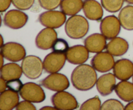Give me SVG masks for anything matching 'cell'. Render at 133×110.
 I'll list each match as a JSON object with an SVG mask.
<instances>
[{
    "label": "cell",
    "mask_w": 133,
    "mask_h": 110,
    "mask_svg": "<svg viewBox=\"0 0 133 110\" xmlns=\"http://www.w3.org/2000/svg\"><path fill=\"white\" fill-rule=\"evenodd\" d=\"M121 23L119 19L114 15L108 16L101 20L100 31L107 40L117 37L121 31Z\"/></svg>",
    "instance_id": "obj_9"
},
{
    "label": "cell",
    "mask_w": 133,
    "mask_h": 110,
    "mask_svg": "<svg viewBox=\"0 0 133 110\" xmlns=\"http://www.w3.org/2000/svg\"><path fill=\"white\" fill-rule=\"evenodd\" d=\"M132 82H133V76H132Z\"/></svg>",
    "instance_id": "obj_40"
},
{
    "label": "cell",
    "mask_w": 133,
    "mask_h": 110,
    "mask_svg": "<svg viewBox=\"0 0 133 110\" xmlns=\"http://www.w3.org/2000/svg\"><path fill=\"white\" fill-rule=\"evenodd\" d=\"M89 31V23L81 15L71 16L65 24V32L68 37L74 40L83 38Z\"/></svg>",
    "instance_id": "obj_2"
},
{
    "label": "cell",
    "mask_w": 133,
    "mask_h": 110,
    "mask_svg": "<svg viewBox=\"0 0 133 110\" xmlns=\"http://www.w3.org/2000/svg\"><path fill=\"white\" fill-rule=\"evenodd\" d=\"M83 0H62L60 8L66 15L71 16L76 15L83 9Z\"/></svg>",
    "instance_id": "obj_23"
},
{
    "label": "cell",
    "mask_w": 133,
    "mask_h": 110,
    "mask_svg": "<svg viewBox=\"0 0 133 110\" xmlns=\"http://www.w3.org/2000/svg\"><path fill=\"white\" fill-rule=\"evenodd\" d=\"M38 21L44 27L58 28L62 27L66 21V15L62 11L48 10L39 15Z\"/></svg>",
    "instance_id": "obj_7"
},
{
    "label": "cell",
    "mask_w": 133,
    "mask_h": 110,
    "mask_svg": "<svg viewBox=\"0 0 133 110\" xmlns=\"http://www.w3.org/2000/svg\"><path fill=\"white\" fill-rule=\"evenodd\" d=\"M57 39V32L54 28H46L40 31L35 39L36 47L41 50H49L51 49L53 43Z\"/></svg>",
    "instance_id": "obj_13"
},
{
    "label": "cell",
    "mask_w": 133,
    "mask_h": 110,
    "mask_svg": "<svg viewBox=\"0 0 133 110\" xmlns=\"http://www.w3.org/2000/svg\"><path fill=\"white\" fill-rule=\"evenodd\" d=\"M129 43L125 39L116 37L112 39L107 43L106 50L113 56H122L128 51Z\"/></svg>",
    "instance_id": "obj_19"
},
{
    "label": "cell",
    "mask_w": 133,
    "mask_h": 110,
    "mask_svg": "<svg viewBox=\"0 0 133 110\" xmlns=\"http://www.w3.org/2000/svg\"><path fill=\"white\" fill-rule=\"evenodd\" d=\"M96 71L90 65L83 63L78 65L71 72V81L73 86L81 91H87L92 89L97 80Z\"/></svg>",
    "instance_id": "obj_1"
},
{
    "label": "cell",
    "mask_w": 133,
    "mask_h": 110,
    "mask_svg": "<svg viewBox=\"0 0 133 110\" xmlns=\"http://www.w3.org/2000/svg\"><path fill=\"white\" fill-rule=\"evenodd\" d=\"M114 91L122 100L127 102L133 100V82L122 80L116 85Z\"/></svg>",
    "instance_id": "obj_22"
},
{
    "label": "cell",
    "mask_w": 133,
    "mask_h": 110,
    "mask_svg": "<svg viewBox=\"0 0 133 110\" xmlns=\"http://www.w3.org/2000/svg\"><path fill=\"white\" fill-rule=\"evenodd\" d=\"M125 106L123 104L116 99H109L105 101L101 105V109L102 110H123Z\"/></svg>",
    "instance_id": "obj_27"
},
{
    "label": "cell",
    "mask_w": 133,
    "mask_h": 110,
    "mask_svg": "<svg viewBox=\"0 0 133 110\" xmlns=\"http://www.w3.org/2000/svg\"><path fill=\"white\" fill-rule=\"evenodd\" d=\"M1 54L7 60L18 62L26 56V50L22 44L8 42L1 47Z\"/></svg>",
    "instance_id": "obj_8"
},
{
    "label": "cell",
    "mask_w": 133,
    "mask_h": 110,
    "mask_svg": "<svg viewBox=\"0 0 133 110\" xmlns=\"http://www.w3.org/2000/svg\"><path fill=\"white\" fill-rule=\"evenodd\" d=\"M116 77L114 74L107 73L101 75L97 80L96 88L101 95H109L114 90L116 84Z\"/></svg>",
    "instance_id": "obj_16"
},
{
    "label": "cell",
    "mask_w": 133,
    "mask_h": 110,
    "mask_svg": "<svg viewBox=\"0 0 133 110\" xmlns=\"http://www.w3.org/2000/svg\"><path fill=\"white\" fill-rule=\"evenodd\" d=\"M35 0H12V3L16 9L27 10L33 6Z\"/></svg>",
    "instance_id": "obj_30"
},
{
    "label": "cell",
    "mask_w": 133,
    "mask_h": 110,
    "mask_svg": "<svg viewBox=\"0 0 133 110\" xmlns=\"http://www.w3.org/2000/svg\"><path fill=\"white\" fill-rule=\"evenodd\" d=\"M103 6L96 0H84L83 3V12L88 19L99 21L103 16Z\"/></svg>",
    "instance_id": "obj_18"
},
{
    "label": "cell",
    "mask_w": 133,
    "mask_h": 110,
    "mask_svg": "<svg viewBox=\"0 0 133 110\" xmlns=\"http://www.w3.org/2000/svg\"><path fill=\"white\" fill-rule=\"evenodd\" d=\"M51 103L57 109L72 110L79 107V103L73 94L67 91H58L51 97Z\"/></svg>",
    "instance_id": "obj_5"
},
{
    "label": "cell",
    "mask_w": 133,
    "mask_h": 110,
    "mask_svg": "<svg viewBox=\"0 0 133 110\" xmlns=\"http://www.w3.org/2000/svg\"><path fill=\"white\" fill-rule=\"evenodd\" d=\"M125 0H101L103 7L109 12L115 13L121 10Z\"/></svg>",
    "instance_id": "obj_25"
},
{
    "label": "cell",
    "mask_w": 133,
    "mask_h": 110,
    "mask_svg": "<svg viewBox=\"0 0 133 110\" xmlns=\"http://www.w3.org/2000/svg\"><path fill=\"white\" fill-rule=\"evenodd\" d=\"M89 53L85 46L76 45L69 47L66 53L68 62L74 65H81L85 63L89 58Z\"/></svg>",
    "instance_id": "obj_14"
},
{
    "label": "cell",
    "mask_w": 133,
    "mask_h": 110,
    "mask_svg": "<svg viewBox=\"0 0 133 110\" xmlns=\"http://www.w3.org/2000/svg\"><path fill=\"white\" fill-rule=\"evenodd\" d=\"M125 1L130 5H133V0H125Z\"/></svg>",
    "instance_id": "obj_38"
},
{
    "label": "cell",
    "mask_w": 133,
    "mask_h": 110,
    "mask_svg": "<svg viewBox=\"0 0 133 110\" xmlns=\"http://www.w3.org/2000/svg\"><path fill=\"white\" fill-rule=\"evenodd\" d=\"M1 47H2L3 45H4V44H3V38L2 35H1Z\"/></svg>",
    "instance_id": "obj_39"
},
{
    "label": "cell",
    "mask_w": 133,
    "mask_h": 110,
    "mask_svg": "<svg viewBox=\"0 0 133 110\" xmlns=\"http://www.w3.org/2000/svg\"><path fill=\"white\" fill-rule=\"evenodd\" d=\"M69 49L68 43L62 38H57L53 43L51 49L53 52L58 53H66Z\"/></svg>",
    "instance_id": "obj_28"
},
{
    "label": "cell",
    "mask_w": 133,
    "mask_h": 110,
    "mask_svg": "<svg viewBox=\"0 0 133 110\" xmlns=\"http://www.w3.org/2000/svg\"><path fill=\"white\" fill-rule=\"evenodd\" d=\"M113 73L119 80H128L133 76V63L130 60L123 58L115 62Z\"/></svg>",
    "instance_id": "obj_15"
},
{
    "label": "cell",
    "mask_w": 133,
    "mask_h": 110,
    "mask_svg": "<svg viewBox=\"0 0 133 110\" xmlns=\"http://www.w3.org/2000/svg\"><path fill=\"white\" fill-rule=\"evenodd\" d=\"M118 19L124 29L133 31V6L127 5L121 9Z\"/></svg>",
    "instance_id": "obj_24"
},
{
    "label": "cell",
    "mask_w": 133,
    "mask_h": 110,
    "mask_svg": "<svg viewBox=\"0 0 133 110\" xmlns=\"http://www.w3.org/2000/svg\"><path fill=\"white\" fill-rule=\"evenodd\" d=\"M101 102L97 96L91 98L83 102L80 107L81 110H99L101 109Z\"/></svg>",
    "instance_id": "obj_26"
},
{
    "label": "cell",
    "mask_w": 133,
    "mask_h": 110,
    "mask_svg": "<svg viewBox=\"0 0 133 110\" xmlns=\"http://www.w3.org/2000/svg\"><path fill=\"white\" fill-rule=\"evenodd\" d=\"M66 60V53L51 52L44 58L43 61L44 70L50 74L58 72L63 68Z\"/></svg>",
    "instance_id": "obj_10"
},
{
    "label": "cell",
    "mask_w": 133,
    "mask_h": 110,
    "mask_svg": "<svg viewBox=\"0 0 133 110\" xmlns=\"http://www.w3.org/2000/svg\"><path fill=\"white\" fill-rule=\"evenodd\" d=\"M115 61L113 56L108 52L97 53L91 60V65L99 72H107L113 69Z\"/></svg>",
    "instance_id": "obj_11"
},
{
    "label": "cell",
    "mask_w": 133,
    "mask_h": 110,
    "mask_svg": "<svg viewBox=\"0 0 133 110\" xmlns=\"http://www.w3.org/2000/svg\"><path fill=\"white\" fill-rule=\"evenodd\" d=\"M40 6L45 10H55L60 6L62 0H38Z\"/></svg>",
    "instance_id": "obj_29"
},
{
    "label": "cell",
    "mask_w": 133,
    "mask_h": 110,
    "mask_svg": "<svg viewBox=\"0 0 133 110\" xmlns=\"http://www.w3.org/2000/svg\"><path fill=\"white\" fill-rule=\"evenodd\" d=\"M22 98L32 103H40L45 99V94L40 85L34 82H27L23 84L19 91Z\"/></svg>",
    "instance_id": "obj_6"
},
{
    "label": "cell",
    "mask_w": 133,
    "mask_h": 110,
    "mask_svg": "<svg viewBox=\"0 0 133 110\" xmlns=\"http://www.w3.org/2000/svg\"><path fill=\"white\" fill-rule=\"evenodd\" d=\"M125 110H133V101H131L129 103L127 104L125 106Z\"/></svg>",
    "instance_id": "obj_35"
},
{
    "label": "cell",
    "mask_w": 133,
    "mask_h": 110,
    "mask_svg": "<svg viewBox=\"0 0 133 110\" xmlns=\"http://www.w3.org/2000/svg\"><path fill=\"white\" fill-rule=\"evenodd\" d=\"M53 109H57L56 107H55L54 106L52 107V106H44L43 107L40 108V110H53Z\"/></svg>",
    "instance_id": "obj_36"
},
{
    "label": "cell",
    "mask_w": 133,
    "mask_h": 110,
    "mask_svg": "<svg viewBox=\"0 0 133 110\" xmlns=\"http://www.w3.org/2000/svg\"><path fill=\"white\" fill-rule=\"evenodd\" d=\"M0 56H1V67H2V66H3V62H4V56L2 55V54H1V55H0Z\"/></svg>",
    "instance_id": "obj_37"
},
{
    "label": "cell",
    "mask_w": 133,
    "mask_h": 110,
    "mask_svg": "<svg viewBox=\"0 0 133 110\" xmlns=\"http://www.w3.org/2000/svg\"><path fill=\"white\" fill-rule=\"evenodd\" d=\"M21 67L25 76L31 80L38 78L42 75L44 65L39 57L34 55L25 56L22 60Z\"/></svg>",
    "instance_id": "obj_3"
},
{
    "label": "cell",
    "mask_w": 133,
    "mask_h": 110,
    "mask_svg": "<svg viewBox=\"0 0 133 110\" xmlns=\"http://www.w3.org/2000/svg\"><path fill=\"white\" fill-rule=\"evenodd\" d=\"M28 19V16L21 10L12 9L5 14L3 23L5 26L12 29H19L25 25Z\"/></svg>",
    "instance_id": "obj_12"
},
{
    "label": "cell",
    "mask_w": 133,
    "mask_h": 110,
    "mask_svg": "<svg viewBox=\"0 0 133 110\" xmlns=\"http://www.w3.org/2000/svg\"><path fill=\"white\" fill-rule=\"evenodd\" d=\"M6 88H7L6 82H5V80L3 78H0V92L2 93V92L5 91L6 90Z\"/></svg>",
    "instance_id": "obj_34"
},
{
    "label": "cell",
    "mask_w": 133,
    "mask_h": 110,
    "mask_svg": "<svg viewBox=\"0 0 133 110\" xmlns=\"http://www.w3.org/2000/svg\"><path fill=\"white\" fill-rule=\"evenodd\" d=\"M23 74L22 67L17 63H9L1 67V78L5 81L14 79H19Z\"/></svg>",
    "instance_id": "obj_21"
},
{
    "label": "cell",
    "mask_w": 133,
    "mask_h": 110,
    "mask_svg": "<svg viewBox=\"0 0 133 110\" xmlns=\"http://www.w3.org/2000/svg\"><path fill=\"white\" fill-rule=\"evenodd\" d=\"M19 97L18 92L8 89L0 94V109L1 110H11L15 108L19 103Z\"/></svg>",
    "instance_id": "obj_20"
},
{
    "label": "cell",
    "mask_w": 133,
    "mask_h": 110,
    "mask_svg": "<svg viewBox=\"0 0 133 110\" xmlns=\"http://www.w3.org/2000/svg\"><path fill=\"white\" fill-rule=\"evenodd\" d=\"M84 46L90 53H98L106 49L107 38L102 34L94 33L84 40Z\"/></svg>",
    "instance_id": "obj_17"
},
{
    "label": "cell",
    "mask_w": 133,
    "mask_h": 110,
    "mask_svg": "<svg viewBox=\"0 0 133 110\" xmlns=\"http://www.w3.org/2000/svg\"><path fill=\"white\" fill-rule=\"evenodd\" d=\"M17 110H36V108L33 105L32 102H29L24 100L23 101H21L18 104L16 107Z\"/></svg>",
    "instance_id": "obj_32"
},
{
    "label": "cell",
    "mask_w": 133,
    "mask_h": 110,
    "mask_svg": "<svg viewBox=\"0 0 133 110\" xmlns=\"http://www.w3.org/2000/svg\"><path fill=\"white\" fill-rule=\"evenodd\" d=\"M23 84L19 79H14L6 81V86L10 90L15 92H19L23 87Z\"/></svg>",
    "instance_id": "obj_31"
},
{
    "label": "cell",
    "mask_w": 133,
    "mask_h": 110,
    "mask_svg": "<svg viewBox=\"0 0 133 110\" xmlns=\"http://www.w3.org/2000/svg\"><path fill=\"white\" fill-rule=\"evenodd\" d=\"M40 85L53 91H62L70 87V82L66 75L55 72L51 73L40 81Z\"/></svg>",
    "instance_id": "obj_4"
},
{
    "label": "cell",
    "mask_w": 133,
    "mask_h": 110,
    "mask_svg": "<svg viewBox=\"0 0 133 110\" xmlns=\"http://www.w3.org/2000/svg\"><path fill=\"white\" fill-rule=\"evenodd\" d=\"M12 3V0H0V11L4 12L6 11Z\"/></svg>",
    "instance_id": "obj_33"
}]
</instances>
